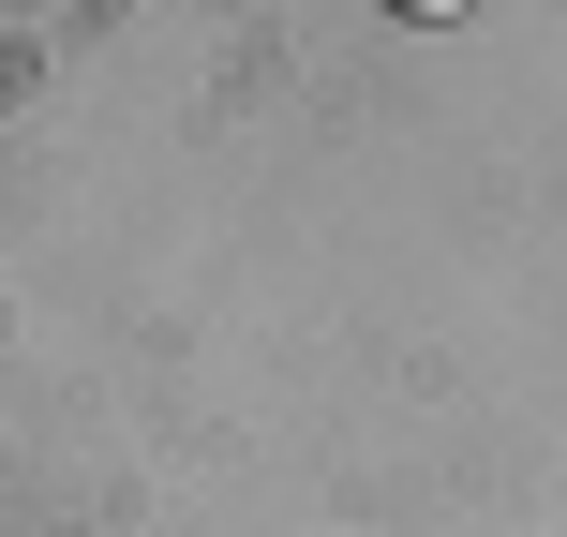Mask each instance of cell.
Masks as SVG:
<instances>
[{"label":"cell","instance_id":"1","mask_svg":"<svg viewBox=\"0 0 567 537\" xmlns=\"http://www.w3.org/2000/svg\"><path fill=\"white\" fill-rule=\"evenodd\" d=\"M389 16H419V30H449V16H463V0H389Z\"/></svg>","mask_w":567,"mask_h":537}]
</instances>
